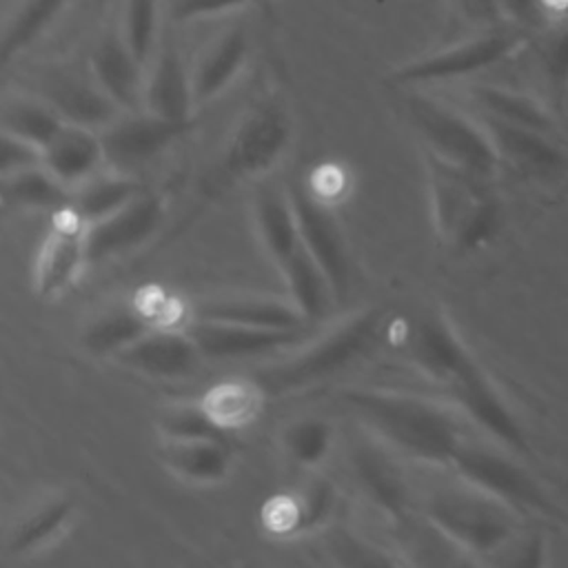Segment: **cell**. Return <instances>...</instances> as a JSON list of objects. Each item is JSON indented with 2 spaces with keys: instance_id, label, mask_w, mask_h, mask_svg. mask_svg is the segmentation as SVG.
Segmentation results:
<instances>
[{
  "instance_id": "6da1fadb",
  "label": "cell",
  "mask_w": 568,
  "mask_h": 568,
  "mask_svg": "<svg viewBox=\"0 0 568 568\" xmlns=\"http://www.w3.org/2000/svg\"><path fill=\"white\" fill-rule=\"evenodd\" d=\"M395 346L419 373L442 386L455 408L490 442L515 455H528V437L519 417L444 313L422 311L399 322Z\"/></svg>"
},
{
  "instance_id": "7a4b0ae2",
  "label": "cell",
  "mask_w": 568,
  "mask_h": 568,
  "mask_svg": "<svg viewBox=\"0 0 568 568\" xmlns=\"http://www.w3.org/2000/svg\"><path fill=\"white\" fill-rule=\"evenodd\" d=\"M344 408L395 455L450 468L464 430L455 413L422 395L386 388H344Z\"/></svg>"
},
{
  "instance_id": "3957f363",
  "label": "cell",
  "mask_w": 568,
  "mask_h": 568,
  "mask_svg": "<svg viewBox=\"0 0 568 568\" xmlns=\"http://www.w3.org/2000/svg\"><path fill=\"white\" fill-rule=\"evenodd\" d=\"M437 235L459 253L484 248L501 226V206L488 178L422 149Z\"/></svg>"
},
{
  "instance_id": "277c9868",
  "label": "cell",
  "mask_w": 568,
  "mask_h": 568,
  "mask_svg": "<svg viewBox=\"0 0 568 568\" xmlns=\"http://www.w3.org/2000/svg\"><path fill=\"white\" fill-rule=\"evenodd\" d=\"M419 513L448 537L466 557L490 564L497 552L524 528L521 515L499 499L457 477L453 484L428 488Z\"/></svg>"
},
{
  "instance_id": "5b68a950",
  "label": "cell",
  "mask_w": 568,
  "mask_h": 568,
  "mask_svg": "<svg viewBox=\"0 0 568 568\" xmlns=\"http://www.w3.org/2000/svg\"><path fill=\"white\" fill-rule=\"evenodd\" d=\"M386 315L382 308H364L313 342H302V351L284 362H275L255 373L264 393H293L313 386L362 359L382 339Z\"/></svg>"
},
{
  "instance_id": "8992f818",
  "label": "cell",
  "mask_w": 568,
  "mask_h": 568,
  "mask_svg": "<svg viewBox=\"0 0 568 568\" xmlns=\"http://www.w3.org/2000/svg\"><path fill=\"white\" fill-rule=\"evenodd\" d=\"M402 111L417 133L422 149L488 180L499 171V155L479 120L422 93H406Z\"/></svg>"
},
{
  "instance_id": "52a82bcc",
  "label": "cell",
  "mask_w": 568,
  "mask_h": 568,
  "mask_svg": "<svg viewBox=\"0 0 568 568\" xmlns=\"http://www.w3.org/2000/svg\"><path fill=\"white\" fill-rule=\"evenodd\" d=\"M450 470L455 477L499 499L521 517L557 513L541 484L515 459V453L495 442L481 444L464 439L450 462Z\"/></svg>"
},
{
  "instance_id": "ba28073f",
  "label": "cell",
  "mask_w": 568,
  "mask_h": 568,
  "mask_svg": "<svg viewBox=\"0 0 568 568\" xmlns=\"http://www.w3.org/2000/svg\"><path fill=\"white\" fill-rule=\"evenodd\" d=\"M291 138L293 120L286 104L275 95L260 98L233 124L217 171L229 182L262 175L277 164Z\"/></svg>"
},
{
  "instance_id": "9c48e42d",
  "label": "cell",
  "mask_w": 568,
  "mask_h": 568,
  "mask_svg": "<svg viewBox=\"0 0 568 568\" xmlns=\"http://www.w3.org/2000/svg\"><path fill=\"white\" fill-rule=\"evenodd\" d=\"M530 36L532 33L515 24L484 29V33L470 40L402 64L390 73V80L397 84H424L466 78L510 58L530 40Z\"/></svg>"
},
{
  "instance_id": "30bf717a",
  "label": "cell",
  "mask_w": 568,
  "mask_h": 568,
  "mask_svg": "<svg viewBox=\"0 0 568 568\" xmlns=\"http://www.w3.org/2000/svg\"><path fill=\"white\" fill-rule=\"evenodd\" d=\"M191 124L193 120H166L146 109L120 111L100 129L104 164L113 171L133 175L138 169L162 155L171 144L182 140Z\"/></svg>"
},
{
  "instance_id": "8fae6325",
  "label": "cell",
  "mask_w": 568,
  "mask_h": 568,
  "mask_svg": "<svg viewBox=\"0 0 568 568\" xmlns=\"http://www.w3.org/2000/svg\"><path fill=\"white\" fill-rule=\"evenodd\" d=\"M286 191L295 211L302 246L326 273L335 300L346 297L353 282V260L337 220L302 182H288Z\"/></svg>"
},
{
  "instance_id": "7c38bea8",
  "label": "cell",
  "mask_w": 568,
  "mask_h": 568,
  "mask_svg": "<svg viewBox=\"0 0 568 568\" xmlns=\"http://www.w3.org/2000/svg\"><path fill=\"white\" fill-rule=\"evenodd\" d=\"M348 462L359 493L395 526L415 515L417 497L388 446L373 435L366 439H355Z\"/></svg>"
},
{
  "instance_id": "4fadbf2b",
  "label": "cell",
  "mask_w": 568,
  "mask_h": 568,
  "mask_svg": "<svg viewBox=\"0 0 568 568\" xmlns=\"http://www.w3.org/2000/svg\"><path fill=\"white\" fill-rule=\"evenodd\" d=\"M164 220V202L158 193L142 189L115 213L87 224V264H98L142 246Z\"/></svg>"
},
{
  "instance_id": "5bb4252c",
  "label": "cell",
  "mask_w": 568,
  "mask_h": 568,
  "mask_svg": "<svg viewBox=\"0 0 568 568\" xmlns=\"http://www.w3.org/2000/svg\"><path fill=\"white\" fill-rule=\"evenodd\" d=\"M84 235L87 224L71 206L53 213L33 273V288L40 297H55L75 282L87 264Z\"/></svg>"
},
{
  "instance_id": "9a60e30c",
  "label": "cell",
  "mask_w": 568,
  "mask_h": 568,
  "mask_svg": "<svg viewBox=\"0 0 568 568\" xmlns=\"http://www.w3.org/2000/svg\"><path fill=\"white\" fill-rule=\"evenodd\" d=\"M186 331L197 344L202 357L213 359H240L288 351L304 342L306 333L304 328H262L195 317Z\"/></svg>"
},
{
  "instance_id": "2e32d148",
  "label": "cell",
  "mask_w": 568,
  "mask_h": 568,
  "mask_svg": "<svg viewBox=\"0 0 568 568\" xmlns=\"http://www.w3.org/2000/svg\"><path fill=\"white\" fill-rule=\"evenodd\" d=\"M479 122L488 131L501 164H508L521 178L550 180L566 171L568 158L552 140V133L517 126L479 113Z\"/></svg>"
},
{
  "instance_id": "e0dca14e",
  "label": "cell",
  "mask_w": 568,
  "mask_h": 568,
  "mask_svg": "<svg viewBox=\"0 0 568 568\" xmlns=\"http://www.w3.org/2000/svg\"><path fill=\"white\" fill-rule=\"evenodd\" d=\"M142 109L166 120L186 122L195 109L191 67L173 38L158 42L144 71Z\"/></svg>"
},
{
  "instance_id": "ac0fdd59",
  "label": "cell",
  "mask_w": 568,
  "mask_h": 568,
  "mask_svg": "<svg viewBox=\"0 0 568 568\" xmlns=\"http://www.w3.org/2000/svg\"><path fill=\"white\" fill-rule=\"evenodd\" d=\"M36 95L47 100L67 122L100 131L120 109L98 87L91 71L78 73L71 69H49L38 78Z\"/></svg>"
},
{
  "instance_id": "d6986e66",
  "label": "cell",
  "mask_w": 568,
  "mask_h": 568,
  "mask_svg": "<svg viewBox=\"0 0 568 568\" xmlns=\"http://www.w3.org/2000/svg\"><path fill=\"white\" fill-rule=\"evenodd\" d=\"M89 71L120 111L142 109L146 64L133 53L120 27L98 38L89 53Z\"/></svg>"
},
{
  "instance_id": "ffe728a7",
  "label": "cell",
  "mask_w": 568,
  "mask_h": 568,
  "mask_svg": "<svg viewBox=\"0 0 568 568\" xmlns=\"http://www.w3.org/2000/svg\"><path fill=\"white\" fill-rule=\"evenodd\" d=\"M202 353L189 331H175L171 326H153L113 359L124 368L142 373L146 377L173 379L189 375Z\"/></svg>"
},
{
  "instance_id": "44dd1931",
  "label": "cell",
  "mask_w": 568,
  "mask_h": 568,
  "mask_svg": "<svg viewBox=\"0 0 568 568\" xmlns=\"http://www.w3.org/2000/svg\"><path fill=\"white\" fill-rule=\"evenodd\" d=\"M251 53V31L237 22L213 38L191 67L195 106L220 95L242 71Z\"/></svg>"
},
{
  "instance_id": "7402d4cb",
  "label": "cell",
  "mask_w": 568,
  "mask_h": 568,
  "mask_svg": "<svg viewBox=\"0 0 568 568\" xmlns=\"http://www.w3.org/2000/svg\"><path fill=\"white\" fill-rule=\"evenodd\" d=\"M335 506V486L324 477H315L295 493L273 497L264 508V521L277 535L311 532L328 521Z\"/></svg>"
},
{
  "instance_id": "603a6c76",
  "label": "cell",
  "mask_w": 568,
  "mask_h": 568,
  "mask_svg": "<svg viewBox=\"0 0 568 568\" xmlns=\"http://www.w3.org/2000/svg\"><path fill=\"white\" fill-rule=\"evenodd\" d=\"M104 162L100 131L67 122L58 135L42 149V164L69 189L98 173Z\"/></svg>"
},
{
  "instance_id": "cb8c5ba5",
  "label": "cell",
  "mask_w": 568,
  "mask_h": 568,
  "mask_svg": "<svg viewBox=\"0 0 568 568\" xmlns=\"http://www.w3.org/2000/svg\"><path fill=\"white\" fill-rule=\"evenodd\" d=\"M193 317L262 328H304L308 324V320L291 300L262 295H231L204 300L193 308Z\"/></svg>"
},
{
  "instance_id": "d4e9b609",
  "label": "cell",
  "mask_w": 568,
  "mask_h": 568,
  "mask_svg": "<svg viewBox=\"0 0 568 568\" xmlns=\"http://www.w3.org/2000/svg\"><path fill=\"white\" fill-rule=\"evenodd\" d=\"M253 224L264 251L275 266L295 253L302 244L286 186H277L273 182L257 184L253 193Z\"/></svg>"
},
{
  "instance_id": "484cf974",
  "label": "cell",
  "mask_w": 568,
  "mask_h": 568,
  "mask_svg": "<svg viewBox=\"0 0 568 568\" xmlns=\"http://www.w3.org/2000/svg\"><path fill=\"white\" fill-rule=\"evenodd\" d=\"M75 504L67 495H53L29 508L4 537V557H24L64 532L73 517Z\"/></svg>"
},
{
  "instance_id": "4316f807",
  "label": "cell",
  "mask_w": 568,
  "mask_h": 568,
  "mask_svg": "<svg viewBox=\"0 0 568 568\" xmlns=\"http://www.w3.org/2000/svg\"><path fill=\"white\" fill-rule=\"evenodd\" d=\"M158 457L175 477L193 484L220 481L231 468V450L222 439H162Z\"/></svg>"
},
{
  "instance_id": "83f0119b",
  "label": "cell",
  "mask_w": 568,
  "mask_h": 568,
  "mask_svg": "<svg viewBox=\"0 0 568 568\" xmlns=\"http://www.w3.org/2000/svg\"><path fill=\"white\" fill-rule=\"evenodd\" d=\"M277 271L286 284L288 300L308 322H315L328 313L335 293L322 266L302 244L295 253L277 264Z\"/></svg>"
},
{
  "instance_id": "f1b7e54d",
  "label": "cell",
  "mask_w": 568,
  "mask_h": 568,
  "mask_svg": "<svg viewBox=\"0 0 568 568\" xmlns=\"http://www.w3.org/2000/svg\"><path fill=\"white\" fill-rule=\"evenodd\" d=\"M470 100L475 102L481 115L497 118L501 122L517 124V126L546 131V133L555 131V120L550 109L528 93L506 89V87H495V84H475L470 87Z\"/></svg>"
},
{
  "instance_id": "f546056e",
  "label": "cell",
  "mask_w": 568,
  "mask_h": 568,
  "mask_svg": "<svg viewBox=\"0 0 568 568\" xmlns=\"http://www.w3.org/2000/svg\"><path fill=\"white\" fill-rule=\"evenodd\" d=\"M151 328L153 324L138 306H113L84 326L80 344L93 357H115Z\"/></svg>"
},
{
  "instance_id": "4dcf8cb0",
  "label": "cell",
  "mask_w": 568,
  "mask_h": 568,
  "mask_svg": "<svg viewBox=\"0 0 568 568\" xmlns=\"http://www.w3.org/2000/svg\"><path fill=\"white\" fill-rule=\"evenodd\" d=\"M71 193L44 164L11 175H2V202L16 209H36L58 213L71 206Z\"/></svg>"
},
{
  "instance_id": "1f68e13d",
  "label": "cell",
  "mask_w": 568,
  "mask_h": 568,
  "mask_svg": "<svg viewBox=\"0 0 568 568\" xmlns=\"http://www.w3.org/2000/svg\"><path fill=\"white\" fill-rule=\"evenodd\" d=\"M142 189L144 186L133 175L111 169L106 175L95 173L78 184L71 193V209L84 224H91L129 204Z\"/></svg>"
},
{
  "instance_id": "d6a6232c",
  "label": "cell",
  "mask_w": 568,
  "mask_h": 568,
  "mask_svg": "<svg viewBox=\"0 0 568 568\" xmlns=\"http://www.w3.org/2000/svg\"><path fill=\"white\" fill-rule=\"evenodd\" d=\"M67 120L40 95H13L2 104V133L44 149Z\"/></svg>"
},
{
  "instance_id": "836d02e7",
  "label": "cell",
  "mask_w": 568,
  "mask_h": 568,
  "mask_svg": "<svg viewBox=\"0 0 568 568\" xmlns=\"http://www.w3.org/2000/svg\"><path fill=\"white\" fill-rule=\"evenodd\" d=\"M262 388L255 379H224L206 388L200 404L226 433L246 426L260 410Z\"/></svg>"
},
{
  "instance_id": "e575fe53",
  "label": "cell",
  "mask_w": 568,
  "mask_h": 568,
  "mask_svg": "<svg viewBox=\"0 0 568 568\" xmlns=\"http://www.w3.org/2000/svg\"><path fill=\"white\" fill-rule=\"evenodd\" d=\"M535 55L552 109H561L568 93V13L537 31Z\"/></svg>"
},
{
  "instance_id": "d590c367",
  "label": "cell",
  "mask_w": 568,
  "mask_h": 568,
  "mask_svg": "<svg viewBox=\"0 0 568 568\" xmlns=\"http://www.w3.org/2000/svg\"><path fill=\"white\" fill-rule=\"evenodd\" d=\"M71 0H22L2 36V62L29 49L69 7Z\"/></svg>"
},
{
  "instance_id": "8d00e7d4",
  "label": "cell",
  "mask_w": 568,
  "mask_h": 568,
  "mask_svg": "<svg viewBox=\"0 0 568 568\" xmlns=\"http://www.w3.org/2000/svg\"><path fill=\"white\" fill-rule=\"evenodd\" d=\"M333 426L322 417H300L282 428L280 442L291 462L313 468L326 459L333 446Z\"/></svg>"
},
{
  "instance_id": "74e56055",
  "label": "cell",
  "mask_w": 568,
  "mask_h": 568,
  "mask_svg": "<svg viewBox=\"0 0 568 568\" xmlns=\"http://www.w3.org/2000/svg\"><path fill=\"white\" fill-rule=\"evenodd\" d=\"M158 430L162 439H175V442H193V439L226 442V430L209 417L202 404L166 406L158 417Z\"/></svg>"
},
{
  "instance_id": "f35d334b",
  "label": "cell",
  "mask_w": 568,
  "mask_h": 568,
  "mask_svg": "<svg viewBox=\"0 0 568 568\" xmlns=\"http://www.w3.org/2000/svg\"><path fill=\"white\" fill-rule=\"evenodd\" d=\"M158 22L160 0H122L120 31L144 64L158 47Z\"/></svg>"
},
{
  "instance_id": "ab89813d",
  "label": "cell",
  "mask_w": 568,
  "mask_h": 568,
  "mask_svg": "<svg viewBox=\"0 0 568 568\" xmlns=\"http://www.w3.org/2000/svg\"><path fill=\"white\" fill-rule=\"evenodd\" d=\"M328 555L342 564V566H386L395 564L390 555H386L382 548L368 544L366 539L351 535L348 530H335L326 539Z\"/></svg>"
},
{
  "instance_id": "60d3db41",
  "label": "cell",
  "mask_w": 568,
  "mask_h": 568,
  "mask_svg": "<svg viewBox=\"0 0 568 568\" xmlns=\"http://www.w3.org/2000/svg\"><path fill=\"white\" fill-rule=\"evenodd\" d=\"M546 561V537L539 530L521 528L490 561L493 566L535 568Z\"/></svg>"
},
{
  "instance_id": "b9f144b4",
  "label": "cell",
  "mask_w": 568,
  "mask_h": 568,
  "mask_svg": "<svg viewBox=\"0 0 568 568\" xmlns=\"http://www.w3.org/2000/svg\"><path fill=\"white\" fill-rule=\"evenodd\" d=\"M40 164H42L40 146L31 144L22 138L2 133V142H0V173L2 175H11V173H18V171H24L31 166H40Z\"/></svg>"
},
{
  "instance_id": "7bdbcfd3",
  "label": "cell",
  "mask_w": 568,
  "mask_h": 568,
  "mask_svg": "<svg viewBox=\"0 0 568 568\" xmlns=\"http://www.w3.org/2000/svg\"><path fill=\"white\" fill-rule=\"evenodd\" d=\"M504 20L528 31H541L548 24L544 0H499Z\"/></svg>"
},
{
  "instance_id": "ee69618b",
  "label": "cell",
  "mask_w": 568,
  "mask_h": 568,
  "mask_svg": "<svg viewBox=\"0 0 568 568\" xmlns=\"http://www.w3.org/2000/svg\"><path fill=\"white\" fill-rule=\"evenodd\" d=\"M251 2H255V0H178L173 7V18L178 22H189V20H197V18L220 16V13L240 9Z\"/></svg>"
},
{
  "instance_id": "f6af8a7d",
  "label": "cell",
  "mask_w": 568,
  "mask_h": 568,
  "mask_svg": "<svg viewBox=\"0 0 568 568\" xmlns=\"http://www.w3.org/2000/svg\"><path fill=\"white\" fill-rule=\"evenodd\" d=\"M453 2L468 22H473L481 29L501 27L506 22L499 0H453Z\"/></svg>"
}]
</instances>
